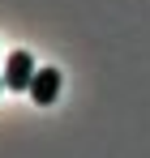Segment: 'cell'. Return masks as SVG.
I'll use <instances>...</instances> for the list:
<instances>
[{
  "label": "cell",
  "mask_w": 150,
  "mask_h": 158,
  "mask_svg": "<svg viewBox=\"0 0 150 158\" xmlns=\"http://www.w3.org/2000/svg\"><path fill=\"white\" fill-rule=\"evenodd\" d=\"M34 60H30V52H13L9 56V64H4V85L9 90H30V81H34Z\"/></svg>",
  "instance_id": "6da1fadb"
},
{
  "label": "cell",
  "mask_w": 150,
  "mask_h": 158,
  "mask_svg": "<svg viewBox=\"0 0 150 158\" xmlns=\"http://www.w3.org/2000/svg\"><path fill=\"white\" fill-rule=\"evenodd\" d=\"M26 94H30V98H34L39 107H51V98L60 94V73H56V69H39Z\"/></svg>",
  "instance_id": "7a4b0ae2"
},
{
  "label": "cell",
  "mask_w": 150,
  "mask_h": 158,
  "mask_svg": "<svg viewBox=\"0 0 150 158\" xmlns=\"http://www.w3.org/2000/svg\"><path fill=\"white\" fill-rule=\"evenodd\" d=\"M0 85H4V77H0Z\"/></svg>",
  "instance_id": "3957f363"
}]
</instances>
